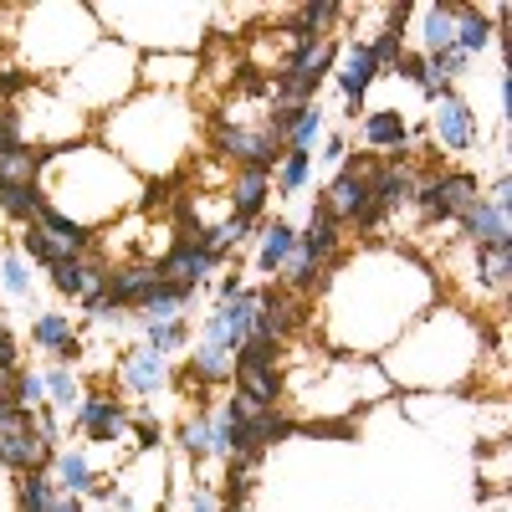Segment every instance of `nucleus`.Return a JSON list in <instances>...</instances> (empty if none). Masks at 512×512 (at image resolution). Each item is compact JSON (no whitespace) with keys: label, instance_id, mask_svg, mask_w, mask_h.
<instances>
[{"label":"nucleus","instance_id":"1","mask_svg":"<svg viewBox=\"0 0 512 512\" xmlns=\"http://www.w3.org/2000/svg\"><path fill=\"white\" fill-rule=\"evenodd\" d=\"M482 200V180L472 175V169H420V180H415V216L425 231H436V226H456L466 210H472Z\"/></svg>","mask_w":512,"mask_h":512},{"label":"nucleus","instance_id":"2","mask_svg":"<svg viewBox=\"0 0 512 512\" xmlns=\"http://www.w3.org/2000/svg\"><path fill=\"white\" fill-rule=\"evenodd\" d=\"M374 169H379V159H359V154H349L344 164H338V175L318 190V210L328 221H338V226H359L364 216H369V205H374Z\"/></svg>","mask_w":512,"mask_h":512},{"label":"nucleus","instance_id":"3","mask_svg":"<svg viewBox=\"0 0 512 512\" xmlns=\"http://www.w3.org/2000/svg\"><path fill=\"white\" fill-rule=\"evenodd\" d=\"M52 456H57V451L41 441L31 410H16V405H11V410H0V466H6V472H16V477L47 472Z\"/></svg>","mask_w":512,"mask_h":512},{"label":"nucleus","instance_id":"4","mask_svg":"<svg viewBox=\"0 0 512 512\" xmlns=\"http://www.w3.org/2000/svg\"><path fill=\"white\" fill-rule=\"evenodd\" d=\"M251 333H256V287H241L231 303H216L200 318V344H216L226 354H236Z\"/></svg>","mask_w":512,"mask_h":512},{"label":"nucleus","instance_id":"5","mask_svg":"<svg viewBox=\"0 0 512 512\" xmlns=\"http://www.w3.org/2000/svg\"><path fill=\"white\" fill-rule=\"evenodd\" d=\"M128 420H134V410H128L123 400H113L108 390H82V400L72 410V431L88 436L93 446H113Z\"/></svg>","mask_w":512,"mask_h":512},{"label":"nucleus","instance_id":"6","mask_svg":"<svg viewBox=\"0 0 512 512\" xmlns=\"http://www.w3.org/2000/svg\"><path fill=\"white\" fill-rule=\"evenodd\" d=\"M333 82H338V93H344V113L359 123V113H364V93L379 82V67H374V57H369L364 41H344V47H338Z\"/></svg>","mask_w":512,"mask_h":512},{"label":"nucleus","instance_id":"7","mask_svg":"<svg viewBox=\"0 0 512 512\" xmlns=\"http://www.w3.org/2000/svg\"><path fill=\"white\" fill-rule=\"evenodd\" d=\"M425 139H436L451 154L477 149V113H472V103H466L461 93H446L441 103H431V128H425Z\"/></svg>","mask_w":512,"mask_h":512},{"label":"nucleus","instance_id":"8","mask_svg":"<svg viewBox=\"0 0 512 512\" xmlns=\"http://www.w3.org/2000/svg\"><path fill=\"white\" fill-rule=\"evenodd\" d=\"M415 16V41L420 57H436L446 47H456V0H425V6L410 11Z\"/></svg>","mask_w":512,"mask_h":512},{"label":"nucleus","instance_id":"9","mask_svg":"<svg viewBox=\"0 0 512 512\" xmlns=\"http://www.w3.org/2000/svg\"><path fill=\"white\" fill-rule=\"evenodd\" d=\"M31 344H36L41 354H52L57 364H77V359H82V333H77V323H72L67 313H57V308L36 313Z\"/></svg>","mask_w":512,"mask_h":512},{"label":"nucleus","instance_id":"10","mask_svg":"<svg viewBox=\"0 0 512 512\" xmlns=\"http://www.w3.org/2000/svg\"><path fill=\"white\" fill-rule=\"evenodd\" d=\"M297 256H303V262H313V267H338V256H344V226L328 221L323 210H318V200H313L308 226L297 231Z\"/></svg>","mask_w":512,"mask_h":512},{"label":"nucleus","instance_id":"11","mask_svg":"<svg viewBox=\"0 0 512 512\" xmlns=\"http://www.w3.org/2000/svg\"><path fill=\"white\" fill-rule=\"evenodd\" d=\"M118 384L128 395H139V400H149L154 390H164L169 384V359L164 354H154V349H128L123 359H118Z\"/></svg>","mask_w":512,"mask_h":512},{"label":"nucleus","instance_id":"12","mask_svg":"<svg viewBox=\"0 0 512 512\" xmlns=\"http://www.w3.org/2000/svg\"><path fill=\"white\" fill-rule=\"evenodd\" d=\"M456 241H466V246H512V221H507V210L477 200V205L456 221Z\"/></svg>","mask_w":512,"mask_h":512},{"label":"nucleus","instance_id":"13","mask_svg":"<svg viewBox=\"0 0 512 512\" xmlns=\"http://www.w3.org/2000/svg\"><path fill=\"white\" fill-rule=\"evenodd\" d=\"M226 200H231L236 221L256 226V221H262V210H267V200H272V175H267V169H236Z\"/></svg>","mask_w":512,"mask_h":512},{"label":"nucleus","instance_id":"14","mask_svg":"<svg viewBox=\"0 0 512 512\" xmlns=\"http://www.w3.org/2000/svg\"><path fill=\"white\" fill-rule=\"evenodd\" d=\"M292 251H297V226H292L287 216L267 221V226H262V246H256V277L277 282V277L287 272V262H292Z\"/></svg>","mask_w":512,"mask_h":512},{"label":"nucleus","instance_id":"15","mask_svg":"<svg viewBox=\"0 0 512 512\" xmlns=\"http://www.w3.org/2000/svg\"><path fill=\"white\" fill-rule=\"evenodd\" d=\"M359 139H364V149H374V154H395V149L410 144V123H405L400 108H374V113H364V123H359Z\"/></svg>","mask_w":512,"mask_h":512},{"label":"nucleus","instance_id":"16","mask_svg":"<svg viewBox=\"0 0 512 512\" xmlns=\"http://www.w3.org/2000/svg\"><path fill=\"white\" fill-rule=\"evenodd\" d=\"M236 374V359L216 344H195V354L185 359V379L195 384V390H216V384H231Z\"/></svg>","mask_w":512,"mask_h":512},{"label":"nucleus","instance_id":"17","mask_svg":"<svg viewBox=\"0 0 512 512\" xmlns=\"http://www.w3.org/2000/svg\"><path fill=\"white\" fill-rule=\"evenodd\" d=\"M456 47L466 57H482L487 47H502V31L492 26V16H482L477 6H461L456 0Z\"/></svg>","mask_w":512,"mask_h":512},{"label":"nucleus","instance_id":"18","mask_svg":"<svg viewBox=\"0 0 512 512\" xmlns=\"http://www.w3.org/2000/svg\"><path fill=\"white\" fill-rule=\"evenodd\" d=\"M47 477L57 482V492H67V497H88V487H93V456L88 451H57L52 456V466H47Z\"/></svg>","mask_w":512,"mask_h":512},{"label":"nucleus","instance_id":"19","mask_svg":"<svg viewBox=\"0 0 512 512\" xmlns=\"http://www.w3.org/2000/svg\"><path fill=\"white\" fill-rule=\"evenodd\" d=\"M41 379H47V405L62 410V415L72 420V410H77V400H82V379H77V369H72V364H52Z\"/></svg>","mask_w":512,"mask_h":512},{"label":"nucleus","instance_id":"20","mask_svg":"<svg viewBox=\"0 0 512 512\" xmlns=\"http://www.w3.org/2000/svg\"><path fill=\"white\" fill-rule=\"evenodd\" d=\"M52 502H57V482L47 472L16 477V492H11V507L16 512H52Z\"/></svg>","mask_w":512,"mask_h":512},{"label":"nucleus","instance_id":"21","mask_svg":"<svg viewBox=\"0 0 512 512\" xmlns=\"http://www.w3.org/2000/svg\"><path fill=\"white\" fill-rule=\"evenodd\" d=\"M277 195H303L308 190V180H313V154H303V149H282V159H277Z\"/></svg>","mask_w":512,"mask_h":512},{"label":"nucleus","instance_id":"22","mask_svg":"<svg viewBox=\"0 0 512 512\" xmlns=\"http://www.w3.org/2000/svg\"><path fill=\"white\" fill-rule=\"evenodd\" d=\"M139 328H144V349H154L164 359L190 344V318H164V323H139Z\"/></svg>","mask_w":512,"mask_h":512},{"label":"nucleus","instance_id":"23","mask_svg":"<svg viewBox=\"0 0 512 512\" xmlns=\"http://www.w3.org/2000/svg\"><path fill=\"white\" fill-rule=\"evenodd\" d=\"M41 200H47V195H41V185H6V190H0V216L16 221V226H31Z\"/></svg>","mask_w":512,"mask_h":512},{"label":"nucleus","instance_id":"24","mask_svg":"<svg viewBox=\"0 0 512 512\" xmlns=\"http://www.w3.org/2000/svg\"><path fill=\"white\" fill-rule=\"evenodd\" d=\"M175 441H180V451L200 466V461H210V410L200 405L195 415H185L180 420V431H175Z\"/></svg>","mask_w":512,"mask_h":512},{"label":"nucleus","instance_id":"25","mask_svg":"<svg viewBox=\"0 0 512 512\" xmlns=\"http://www.w3.org/2000/svg\"><path fill=\"white\" fill-rule=\"evenodd\" d=\"M36 88H41V72H31L26 62H0V103H21Z\"/></svg>","mask_w":512,"mask_h":512},{"label":"nucleus","instance_id":"26","mask_svg":"<svg viewBox=\"0 0 512 512\" xmlns=\"http://www.w3.org/2000/svg\"><path fill=\"white\" fill-rule=\"evenodd\" d=\"M323 128H328V113H323L318 103H308V108H303V118L292 123V134H287V144H282V149H303V154H313V144L323 139Z\"/></svg>","mask_w":512,"mask_h":512},{"label":"nucleus","instance_id":"27","mask_svg":"<svg viewBox=\"0 0 512 512\" xmlns=\"http://www.w3.org/2000/svg\"><path fill=\"white\" fill-rule=\"evenodd\" d=\"M0 287H6L11 297H31V267H26V256L16 246L0 251Z\"/></svg>","mask_w":512,"mask_h":512},{"label":"nucleus","instance_id":"28","mask_svg":"<svg viewBox=\"0 0 512 512\" xmlns=\"http://www.w3.org/2000/svg\"><path fill=\"white\" fill-rule=\"evenodd\" d=\"M11 405H16V410H41V405H47V379L31 374V369H21V374H16V390H11Z\"/></svg>","mask_w":512,"mask_h":512},{"label":"nucleus","instance_id":"29","mask_svg":"<svg viewBox=\"0 0 512 512\" xmlns=\"http://www.w3.org/2000/svg\"><path fill=\"white\" fill-rule=\"evenodd\" d=\"M395 72H400V77L410 82V88H425V82H431V67H425V57H420V52H410V47L400 52Z\"/></svg>","mask_w":512,"mask_h":512},{"label":"nucleus","instance_id":"30","mask_svg":"<svg viewBox=\"0 0 512 512\" xmlns=\"http://www.w3.org/2000/svg\"><path fill=\"white\" fill-rule=\"evenodd\" d=\"M16 369H21V344L6 328V313H0V374H16Z\"/></svg>","mask_w":512,"mask_h":512},{"label":"nucleus","instance_id":"31","mask_svg":"<svg viewBox=\"0 0 512 512\" xmlns=\"http://www.w3.org/2000/svg\"><path fill=\"white\" fill-rule=\"evenodd\" d=\"M180 512H221V502H216V492L195 477V487L185 492V507H180Z\"/></svg>","mask_w":512,"mask_h":512},{"label":"nucleus","instance_id":"32","mask_svg":"<svg viewBox=\"0 0 512 512\" xmlns=\"http://www.w3.org/2000/svg\"><path fill=\"white\" fill-rule=\"evenodd\" d=\"M318 159H323V164H344V159H349V139H344V134H328V144H323Z\"/></svg>","mask_w":512,"mask_h":512},{"label":"nucleus","instance_id":"33","mask_svg":"<svg viewBox=\"0 0 512 512\" xmlns=\"http://www.w3.org/2000/svg\"><path fill=\"white\" fill-rule=\"evenodd\" d=\"M241 287H246V282H241V272H226V277H221V287H216V303H231V297H236Z\"/></svg>","mask_w":512,"mask_h":512},{"label":"nucleus","instance_id":"34","mask_svg":"<svg viewBox=\"0 0 512 512\" xmlns=\"http://www.w3.org/2000/svg\"><path fill=\"white\" fill-rule=\"evenodd\" d=\"M52 512H88V497H67V492H57Z\"/></svg>","mask_w":512,"mask_h":512},{"label":"nucleus","instance_id":"35","mask_svg":"<svg viewBox=\"0 0 512 512\" xmlns=\"http://www.w3.org/2000/svg\"><path fill=\"white\" fill-rule=\"evenodd\" d=\"M0 16H6V11H0ZM0 47H6V36H0Z\"/></svg>","mask_w":512,"mask_h":512},{"label":"nucleus","instance_id":"36","mask_svg":"<svg viewBox=\"0 0 512 512\" xmlns=\"http://www.w3.org/2000/svg\"><path fill=\"white\" fill-rule=\"evenodd\" d=\"M103 512H113V507H103Z\"/></svg>","mask_w":512,"mask_h":512}]
</instances>
